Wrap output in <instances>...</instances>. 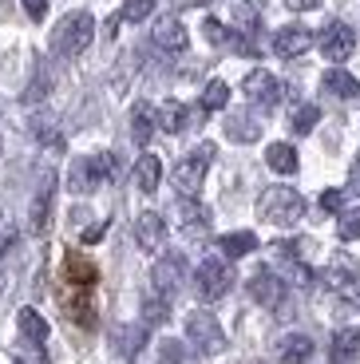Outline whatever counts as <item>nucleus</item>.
<instances>
[{"label": "nucleus", "mask_w": 360, "mask_h": 364, "mask_svg": "<svg viewBox=\"0 0 360 364\" xmlns=\"http://www.w3.org/2000/svg\"><path fill=\"white\" fill-rule=\"evenodd\" d=\"M258 214L261 222H273V226H297L305 218V198L293 186H270L258 198Z\"/></svg>", "instance_id": "nucleus-1"}, {"label": "nucleus", "mask_w": 360, "mask_h": 364, "mask_svg": "<svg viewBox=\"0 0 360 364\" xmlns=\"http://www.w3.org/2000/svg\"><path fill=\"white\" fill-rule=\"evenodd\" d=\"M91 36H95V20H91V12H68V16L55 24V32H52V52L63 55V60H75V55L91 44Z\"/></svg>", "instance_id": "nucleus-2"}, {"label": "nucleus", "mask_w": 360, "mask_h": 364, "mask_svg": "<svg viewBox=\"0 0 360 364\" xmlns=\"http://www.w3.org/2000/svg\"><path fill=\"white\" fill-rule=\"evenodd\" d=\"M210 159H214V143H198L186 159H182V163H174V186H179L182 198H194V194H198L202 178H206Z\"/></svg>", "instance_id": "nucleus-3"}, {"label": "nucleus", "mask_w": 360, "mask_h": 364, "mask_svg": "<svg viewBox=\"0 0 360 364\" xmlns=\"http://www.w3.org/2000/svg\"><path fill=\"white\" fill-rule=\"evenodd\" d=\"M186 337H190V345L202 348V353H222V348H226L222 325H218V317H214V313H206V309H194L186 317Z\"/></svg>", "instance_id": "nucleus-4"}, {"label": "nucleus", "mask_w": 360, "mask_h": 364, "mask_svg": "<svg viewBox=\"0 0 360 364\" xmlns=\"http://www.w3.org/2000/svg\"><path fill=\"white\" fill-rule=\"evenodd\" d=\"M242 91H245V100H250L253 107H261V111H273V107L281 103V95H285L281 80H277V75H270L265 68H258V72L245 75Z\"/></svg>", "instance_id": "nucleus-5"}, {"label": "nucleus", "mask_w": 360, "mask_h": 364, "mask_svg": "<svg viewBox=\"0 0 360 364\" xmlns=\"http://www.w3.org/2000/svg\"><path fill=\"white\" fill-rule=\"evenodd\" d=\"M230 282H234V273H230V265H226L222 257L218 254L202 257V265H198V293H202V301L226 297V293H230Z\"/></svg>", "instance_id": "nucleus-6"}, {"label": "nucleus", "mask_w": 360, "mask_h": 364, "mask_svg": "<svg viewBox=\"0 0 360 364\" xmlns=\"http://www.w3.org/2000/svg\"><path fill=\"white\" fill-rule=\"evenodd\" d=\"M171 218L186 237H206L210 234V210L202 206L198 198H179L171 206Z\"/></svg>", "instance_id": "nucleus-7"}, {"label": "nucleus", "mask_w": 360, "mask_h": 364, "mask_svg": "<svg viewBox=\"0 0 360 364\" xmlns=\"http://www.w3.org/2000/svg\"><path fill=\"white\" fill-rule=\"evenodd\" d=\"M321 52L324 60H333V64H344L352 52H356V36H352V28L344 20H329L321 28Z\"/></svg>", "instance_id": "nucleus-8"}, {"label": "nucleus", "mask_w": 360, "mask_h": 364, "mask_svg": "<svg viewBox=\"0 0 360 364\" xmlns=\"http://www.w3.org/2000/svg\"><path fill=\"white\" fill-rule=\"evenodd\" d=\"M151 282H154V293H159V297L171 301L174 293L182 289V282H186V257H182V254L159 257V265H154V273H151Z\"/></svg>", "instance_id": "nucleus-9"}, {"label": "nucleus", "mask_w": 360, "mask_h": 364, "mask_svg": "<svg viewBox=\"0 0 360 364\" xmlns=\"http://www.w3.org/2000/svg\"><path fill=\"white\" fill-rule=\"evenodd\" d=\"M250 297L258 301L261 309H277L281 301H285V282H281L277 273L265 265V269H258L250 277Z\"/></svg>", "instance_id": "nucleus-10"}, {"label": "nucleus", "mask_w": 360, "mask_h": 364, "mask_svg": "<svg viewBox=\"0 0 360 364\" xmlns=\"http://www.w3.org/2000/svg\"><path fill=\"white\" fill-rule=\"evenodd\" d=\"M135 242L143 254H159L162 242H166V222H162V214H154V210H143L135 218Z\"/></svg>", "instance_id": "nucleus-11"}, {"label": "nucleus", "mask_w": 360, "mask_h": 364, "mask_svg": "<svg viewBox=\"0 0 360 364\" xmlns=\"http://www.w3.org/2000/svg\"><path fill=\"white\" fill-rule=\"evenodd\" d=\"M52 191H55V178L48 174L40 182L36 198H32V210H28V234L32 237H44L48 234V214H52Z\"/></svg>", "instance_id": "nucleus-12"}, {"label": "nucleus", "mask_w": 360, "mask_h": 364, "mask_svg": "<svg viewBox=\"0 0 360 364\" xmlns=\"http://www.w3.org/2000/svg\"><path fill=\"white\" fill-rule=\"evenodd\" d=\"M309 44H313V32H309L305 24H285L273 36V52L281 55V60H293V55H305Z\"/></svg>", "instance_id": "nucleus-13"}, {"label": "nucleus", "mask_w": 360, "mask_h": 364, "mask_svg": "<svg viewBox=\"0 0 360 364\" xmlns=\"http://www.w3.org/2000/svg\"><path fill=\"white\" fill-rule=\"evenodd\" d=\"M95 186H103V174H100V163H95V155H83L75 159L72 166H68V191L72 194H91Z\"/></svg>", "instance_id": "nucleus-14"}, {"label": "nucleus", "mask_w": 360, "mask_h": 364, "mask_svg": "<svg viewBox=\"0 0 360 364\" xmlns=\"http://www.w3.org/2000/svg\"><path fill=\"white\" fill-rule=\"evenodd\" d=\"M356 277H360V265H356V257L344 254V250H337V254L329 257V265H324V285L333 293H341L344 285H352Z\"/></svg>", "instance_id": "nucleus-15"}, {"label": "nucleus", "mask_w": 360, "mask_h": 364, "mask_svg": "<svg viewBox=\"0 0 360 364\" xmlns=\"http://www.w3.org/2000/svg\"><path fill=\"white\" fill-rule=\"evenodd\" d=\"M154 44L162 48V52H186V44H190V36H186V28H182V20L179 16H162L159 24H154Z\"/></svg>", "instance_id": "nucleus-16"}, {"label": "nucleus", "mask_w": 360, "mask_h": 364, "mask_svg": "<svg viewBox=\"0 0 360 364\" xmlns=\"http://www.w3.org/2000/svg\"><path fill=\"white\" fill-rule=\"evenodd\" d=\"M313 341L305 337V333H285V337L277 341V356H281V364H305V360H313Z\"/></svg>", "instance_id": "nucleus-17"}, {"label": "nucleus", "mask_w": 360, "mask_h": 364, "mask_svg": "<svg viewBox=\"0 0 360 364\" xmlns=\"http://www.w3.org/2000/svg\"><path fill=\"white\" fill-rule=\"evenodd\" d=\"M321 87L333 95V100H356L360 95V83L356 75H349L344 68H329V72L321 75Z\"/></svg>", "instance_id": "nucleus-18"}, {"label": "nucleus", "mask_w": 360, "mask_h": 364, "mask_svg": "<svg viewBox=\"0 0 360 364\" xmlns=\"http://www.w3.org/2000/svg\"><path fill=\"white\" fill-rule=\"evenodd\" d=\"M16 328L24 333L28 345H36V348H40V345H48V321L40 317V313L32 309V305H24V309L16 313Z\"/></svg>", "instance_id": "nucleus-19"}, {"label": "nucleus", "mask_w": 360, "mask_h": 364, "mask_svg": "<svg viewBox=\"0 0 360 364\" xmlns=\"http://www.w3.org/2000/svg\"><path fill=\"white\" fill-rule=\"evenodd\" d=\"M226 135L234 139V143H258V139H261V123L253 115H245V111H238V115L226 119Z\"/></svg>", "instance_id": "nucleus-20"}, {"label": "nucleus", "mask_w": 360, "mask_h": 364, "mask_svg": "<svg viewBox=\"0 0 360 364\" xmlns=\"http://www.w3.org/2000/svg\"><path fill=\"white\" fill-rule=\"evenodd\" d=\"M159 178H162L159 155H139V163H135V186H139V191L154 194V191H159Z\"/></svg>", "instance_id": "nucleus-21"}, {"label": "nucleus", "mask_w": 360, "mask_h": 364, "mask_svg": "<svg viewBox=\"0 0 360 364\" xmlns=\"http://www.w3.org/2000/svg\"><path fill=\"white\" fill-rule=\"evenodd\" d=\"M147 333H151V328H147L143 321H139V325H127V328H115L119 356H123V360H135L139 348H143V341H147Z\"/></svg>", "instance_id": "nucleus-22"}, {"label": "nucleus", "mask_w": 360, "mask_h": 364, "mask_svg": "<svg viewBox=\"0 0 360 364\" xmlns=\"http://www.w3.org/2000/svg\"><path fill=\"white\" fill-rule=\"evenodd\" d=\"M63 273H68V282L72 285H83V289H91V285H95V277H100V273H95V265L88 262V257L83 254H68V262H63Z\"/></svg>", "instance_id": "nucleus-23"}, {"label": "nucleus", "mask_w": 360, "mask_h": 364, "mask_svg": "<svg viewBox=\"0 0 360 364\" xmlns=\"http://www.w3.org/2000/svg\"><path fill=\"white\" fill-rule=\"evenodd\" d=\"M186 107H182L179 100H166L159 107V127L166 131V135H182V131H186Z\"/></svg>", "instance_id": "nucleus-24"}, {"label": "nucleus", "mask_w": 360, "mask_h": 364, "mask_svg": "<svg viewBox=\"0 0 360 364\" xmlns=\"http://www.w3.org/2000/svg\"><path fill=\"white\" fill-rule=\"evenodd\" d=\"M218 250H222L226 257H245V254H253V250H258V237H253L250 230H238V234L218 237Z\"/></svg>", "instance_id": "nucleus-25"}, {"label": "nucleus", "mask_w": 360, "mask_h": 364, "mask_svg": "<svg viewBox=\"0 0 360 364\" xmlns=\"http://www.w3.org/2000/svg\"><path fill=\"white\" fill-rule=\"evenodd\" d=\"M265 163H270V171H277V174H293L297 171V151H293L289 143H270Z\"/></svg>", "instance_id": "nucleus-26"}, {"label": "nucleus", "mask_w": 360, "mask_h": 364, "mask_svg": "<svg viewBox=\"0 0 360 364\" xmlns=\"http://www.w3.org/2000/svg\"><path fill=\"white\" fill-rule=\"evenodd\" d=\"M154 135V111L147 107V103H139L135 111H131V139H135L139 146H147Z\"/></svg>", "instance_id": "nucleus-27"}, {"label": "nucleus", "mask_w": 360, "mask_h": 364, "mask_svg": "<svg viewBox=\"0 0 360 364\" xmlns=\"http://www.w3.org/2000/svg\"><path fill=\"white\" fill-rule=\"evenodd\" d=\"M159 360L162 364H198V356H194V348L182 345V341H162L159 345Z\"/></svg>", "instance_id": "nucleus-28"}, {"label": "nucleus", "mask_w": 360, "mask_h": 364, "mask_svg": "<svg viewBox=\"0 0 360 364\" xmlns=\"http://www.w3.org/2000/svg\"><path fill=\"white\" fill-rule=\"evenodd\" d=\"M166 317H171V305H166V297H159V293H154V297H147L143 301V325L147 328H159V325H166Z\"/></svg>", "instance_id": "nucleus-29"}, {"label": "nucleus", "mask_w": 360, "mask_h": 364, "mask_svg": "<svg viewBox=\"0 0 360 364\" xmlns=\"http://www.w3.org/2000/svg\"><path fill=\"white\" fill-rule=\"evenodd\" d=\"M317 119H321V107H317V103H301V107L289 115V127H293V135H309V131L317 127Z\"/></svg>", "instance_id": "nucleus-30"}, {"label": "nucleus", "mask_w": 360, "mask_h": 364, "mask_svg": "<svg viewBox=\"0 0 360 364\" xmlns=\"http://www.w3.org/2000/svg\"><path fill=\"white\" fill-rule=\"evenodd\" d=\"M230 103V87L222 80H210L206 91H202V111H222Z\"/></svg>", "instance_id": "nucleus-31"}, {"label": "nucleus", "mask_w": 360, "mask_h": 364, "mask_svg": "<svg viewBox=\"0 0 360 364\" xmlns=\"http://www.w3.org/2000/svg\"><path fill=\"white\" fill-rule=\"evenodd\" d=\"M151 12H154V0H127L123 9H119V20H127V24H143Z\"/></svg>", "instance_id": "nucleus-32"}, {"label": "nucleus", "mask_w": 360, "mask_h": 364, "mask_svg": "<svg viewBox=\"0 0 360 364\" xmlns=\"http://www.w3.org/2000/svg\"><path fill=\"white\" fill-rule=\"evenodd\" d=\"M337 234H341V242H356V237H360V206L356 210H341Z\"/></svg>", "instance_id": "nucleus-33"}, {"label": "nucleus", "mask_w": 360, "mask_h": 364, "mask_svg": "<svg viewBox=\"0 0 360 364\" xmlns=\"http://www.w3.org/2000/svg\"><path fill=\"white\" fill-rule=\"evenodd\" d=\"M32 127H36V139H40L44 146H52V151H63V135L52 127V119H36Z\"/></svg>", "instance_id": "nucleus-34"}, {"label": "nucleus", "mask_w": 360, "mask_h": 364, "mask_svg": "<svg viewBox=\"0 0 360 364\" xmlns=\"http://www.w3.org/2000/svg\"><path fill=\"white\" fill-rule=\"evenodd\" d=\"M95 163H100V174H103V182H115L119 178V171H123V166H119V155L115 151H103V155H95Z\"/></svg>", "instance_id": "nucleus-35"}, {"label": "nucleus", "mask_w": 360, "mask_h": 364, "mask_svg": "<svg viewBox=\"0 0 360 364\" xmlns=\"http://www.w3.org/2000/svg\"><path fill=\"white\" fill-rule=\"evenodd\" d=\"M337 297H341V309H344V313H360V277H356L352 285H344Z\"/></svg>", "instance_id": "nucleus-36"}, {"label": "nucleus", "mask_w": 360, "mask_h": 364, "mask_svg": "<svg viewBox=\"0 0 360 364\" xmlns=\"http://www.w3.org/2000/svg\"><path fill=\"white\" fill-rule=\"evenodd\" d=\"M202 32H206V40H210V44H218V48H226V44H230V36H234V32H226V28L218 24L214 16H206V24H202Z\"/></svg>", "instance_id": "nucleus-37"}, {"label": "nucleus", "mask_w": 360, "mask_h": 364, "mask_svg": "<svg viewBox=\"0 0 360 364\" xmlns=\"http://www.w3.org/2000/svg\"><path fill=\"white\" fill-rule=\"evenodd\" d=\"M321 210L324 214H341L344 210V191H324L321 194Z\"/></svg>", "instance_id": "nucleus-38"}, {"label": "nucleus", "mask_w": 360, "mask_h": 364, "mask_svg": "<svg viewBox=\"0 0 360 364\" xmlns=\"http://www.w3.org/2000/svg\"><path fill=\"white\" fill-rule=\"evenodd\" d=\"M20 4H24V12H28L32 20H36V24L48 16V0H20Z\"/></svg>", "instance_id": "nucleus-39"}, {"label": "nucleus", "mask_w": 360, "mask_h": 364, "mask_svg": "<svg viewBox=\"0 0 360 364\" xmlns=\"http://www.w3.org/2000/svg\"><path fill=\"white\" fill-rule=\"evenodd\" d=\"M349 191L360 194V155H356V163H352V171H349Z\"/></svg>", "instance_id": "nucleus-40"}, {"label": "nucleus", "mask_w": 360, "mask_h": 364, "mask_svg": "<svg viewBox=\"0 0 360 364\" xmlns=\"http://www.w3.org/2000/svg\"><path fill=\"white\" fill-rule=\"evenodd\" d=\"M285 4H289L293 12H313L317 4H321V0H285Z\"/></svg>", "instance_id": "nucleus-41"}, {"label": "nucleus", "mask_w": 360, "mask_h": 364, "mask_svg": "<svg viewBox=\"0 0 360 364\" xmlns=\"http://www.w3.org/2000/svg\"><path fill=\"white\" fill-rule=\"evenodd\" d=\"M103 234H107V222H100V226H91L88 234H83V242H100Z\"/></svg>", "instance_id": "nucleus-42"}]
</instances>
